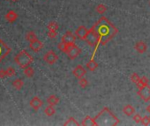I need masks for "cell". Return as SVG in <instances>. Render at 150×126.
Returning <instances> with one entry per match:
<instances>
[{
	"label": "cell",
	"instance_id": "8d00e7d4",
	"mask_svg": "<svg viewBox=\"0 0 150 126\" xmlns=\"http://www.w3.org/2000/svg\"><path fill=\"white\" fill-rule=\"evenodd\" d=\"M11 1H13V2H17L18 0H11Z\"/></svg>",
	"mask_w": 150,
	"mask_h": 126
},
{
	"label": "cell",
	"instance_id": "8fae6325",
	"mask_svg": "<svg viewBox=\"0 0 150 126\" xmlns=\"http://www.w3.org/2000/svg\"><path fill=\"white\" fill-rule=\"evenodd\" d=\"M87 33H88V29H87V27L84 26H81L76 29L75 35L78 39H81V40H85Z\"/></svg>",
	"mask_w": 150,
	"mask_h": 126
},
{
	"label": "cell",
	"instance_id": "83f0119b",
	"mask_svg": "<svg viewBox=\"0 0 150 126\" xmlns=\"http://www.w3.org/2000/svg\"><path fill=\"white\" fill-rule=\"evenodd\" d=\"M79 87H81V88L85 89V88H87V85H88V81H87V80L86 78L81 77V78L79 79Z\"/></svg>",
	"mask_w": 150,
	"mask_h": 126
},
{
	"label": "cell",
	"instance_id": "836d02e7",
	"mask_svg": "<svg viewBox=\"0 0 150 126\" xmlns=\"http://www.w3.org/2000/svg\"><path fill=\"white\" fill-rule=\"evenodd\" d=\"M133 120H134V122L135 123H141V120H142V117H141V115L139 114H135L134 116H133Z\"/></svg>",
	"mask_w": 150,
	"mask_h": 126
},
{
	"label": "cell",
	"instance_id": "7402d4cb",
	"mask_svg": "<svg viewBox=\"0 0 150 126\" xmlns=\"http://www.w3.org/2000/svg\"><path fill=\"white\" fill-rule=\"evenodd\" d=\"M23 73H24V75H25L27 77L31 78V77H33V75H35V70H34L33 68H31L30 66H28V67H27L26 68H24Z\"/></svg>",
	"mask_w": 150,
	"mask_h": 126
},
{
	"label": "cell",
	"instance_id": "f35d334b",
	"mask_svg": "<svg viewBox=\"0 0 150 126\" xmlns=\"http://www.w3.org/2000/svg\"><path fill=\"white\" fill-rule=\"evenodd\" d=\"M9 1H11V0H9Z\"/></svg>",
	"mask_w": 150,
	"mask_h": 126
},
{
	"label": "cell",
	"instance_id": "ffe728a7",
	"mask_svg": "<svg viewBox=\"0 0 150 126\" xmlns=\"http://www.w3.org/2000/svg\"><path fill=\"white\" fill-rule=\"evenodd\" d=\"M87 68L89 71H95L97 68H98V64L97 62H95L94 60V59H91L87 63Z\"/></svg>",
	"mask_w": 150,
	"mask_h": 126
},
{
	"label": "cell",
	"instance_id": "e575fe53",
	"mask_svg": "<svg viewBox=\"0 0 150 126\" xmlns=\"http://www.w3.org/2000/svg\"><path fill=\"white\" fill-rule=\"evenodd\" d=\"M7 77V74L5 69H0V79H5Z\"/></svg>",
	"mask_w": 150,
	"mask_h": 126
},
{
	"label": "cell",
	"instance_id": "ac0fdd59",
	"mask_svg": "<svg viewBox=\"0 0 150 126\" xmlns=\"http://www.w3.org/2000/svg\"><path fill=\"white\" fill-rule=\"evenodd\" d=\"M12 85H13V87L15 89L21 90V89L23 88V86H24V81H23L22 79H19H19H15V80L13 81Z\"/></svg>",
	"mask_w": 150,
	"mask_h": 126
},
{
	"label": "cell",
	"instance_id": "74e56055",
	"mask_svg": "<svg viewBox=\"0 0 150 126\" xmlns=\"http://www.w3.org/2000/svg\"><path fill=\"white\" fill-rule=\"evenodd\" d=\"M149 5H150V1H149Z\"/></svg>",
	"mask_w": 150,
	"mask_h": 126
},
{
	"label": "cell",
	"instance_id": "3957f363",
	"mask_svg": "<svg viewBox=\"0 0 150 126\" xmlns=\"http://www.w3.org/2000/svg\"><path fill=\"white\" fill-rule=\"evenodd\" d=\"M14 61L21 68L24 69L27 67L30 66V64H31V63L34 61V59L26 50H21L14 57Z\"/></svg>",
	"mask_w": 150,
	"mask_h": 126
},
{
	"label": "cell",
	"instance_id": "52a82bcc",
	"mask_svg": "<svg viewBox=\"0 0 150 126\" xmlns=\"http://www.w3.org/2000/svg\"><path fill=\"white\" fill-rule=\"evenodd\" d=\"M76 35L73 34L72 32H66V33L62 36V39H61V41L65 43L66 45L68 46H71V45H73L75 43V40H76Z\"/></svg>",
	"mask_w": 150,
	"mask_h": 126
},
{
	"label": "cell",
	"instance_id": "9a60e30c",
	"mask_svg": "<svg viewBox=\"0 0 150 126\" xmlns=\"http://www.w3.org/2000/svg\"><path fill=\"white\" fill-rule=\"evenodd\" d=\"M134 48H135V50L138 52H139V54H144V52L147 51V47L145 42H143V41H138L137 43L135 44V46H134Z\"/></svg>",
	"mask_w": 150,
	"mask_h": 126
},
{
	"label": "cell",
	"instance_id": "484cf974",
	"mask_svg": "<svg viewBox=\"0 0 150 126\" xmlns=\"http://www.w3.org/2000/svg\"><path fill=\"white\" fill-rule=\"evenodd\" d=\"M37 39V36H36V34L35 33V32H33V31L28 32V33L26 34V39L28 40L29 42L32 41V40H35V39Z\"/></svg>",
	"mask_w": 150,
	"mask_h": 126
},
{
	"label": "cell",
	"instance_id": "7a4b0ae2",
	"mask_svg": "<svg viewBox=\"0 0 150 126\" xmlns=\"http://www.w3.org/2000/svg\"><path fill=\"white\" fill-rule=\"evenodd\" d=\"M97 125H117L119 123L118 118L108 108H104L95 117Z\"/></svg>",
	"mask_w": 150,
	"mask_h": 126
},
{
	"label": "cell",
	"instance_id": "2e32d148",
	"mask_svg": "<svg viewBox=\"0 0 150 126\" xmlns=\"http://www.w3.org/2000/svg\"><path fill=\"white\" fill-rule=\"evenodd\" d=\"M81 124L82 126H95V125H97L95 118L90 117L89 116H87V117L83 119V121Z\"/></svg>",
	"mask_w": 150,
	"mask_h": 126
},
{
	"label": "cell",
	"instance_id": "4fadbf2b",
	"mask_svg": "<svg viewBox=\"0 0 150 126\" xmlns=\"http://www.w3.org/2000/svg\"><path fill=\"white\" fill-rule=\"evenodd\" d=\"M86 70L85 68L81 66V65H78L73 71V75L79 79V78H81V77H84V75H86Z\"/></svg>",
	"mask_w": 150,
	"mask_h": 126
},
{
	"label": "cell",
	"instance_id": "4316f807",
	"mask_svg": "<svg viewBox=\"0 0 150 126\" xmlns=\"http://www.w3.org/2000/svg\"><path fill=\"white\" fill-rule=\"evenodd\" d=\"M5 70H6V74H7V77H13L16 75L15 68L13 67H8Z\"/></svg>",
	"mask_w": 150,
	"mask_h": 126
},
{
	"label": "cell",
	"instance_id": "9c48e42d",
	"mask_svg": "<svg viewBox=\"0 0 150 126\" xmlns=\"http://www.w3.org/2000/svg\"><path fill=\"white\" fill-rule=\"evenodd\" d=\"M138 94L141 97V99L144 102H149L150 101V87L147 85L139 89Z\"/></svg>",
	"mask_w": 150,
	"mask_h": 126
},
{
	"label": "cell",
	"instance_id": "d6986e66",
	"mask_svg": "<svg viewBox=\"0 0 150 126\" xmlns=\"http://www.w3.org/2000/svg\"><path fill=\"white\" fill-rule=\"evenodd\" d=\"M47 102L48 104L49 105H52V106H55V105H57L58 102H59V98L56 96H54V94H51V96H49L47 99Z\"/></svg>",
	"mask_w": 150,
	"mask_h": 126
},
{
	"label": "cell",
	"instance_id": "5bb4252c",
	"mask_svg": "<svg viewBox=\"0 0 150 126\" xmlns=\"http://www.w3.org/2000/svg\"><path fill=\"white\" fill-rule=\"evenodd\" d=\"M18 18V14L15 10H11L5 14V19L8 21L9 23H13L14 21H16Z\"/></svg>",
	"mask_w": 150,
	"mask_h": 126
},
{
	"label": "cell",
	"instance_id": "277c9868",
	"mask_svg": "<svg viewBox=\"0 0 150 126\" xmlns=\"http://www.w3.org/2000/svg\"><path fill=\"white\" fill-rule=\"evenodd\" d=\"M85 41L90 46V47H95V52L96 51L97 47H99L98 46V42H99V36L96 33V31L94 29V27L92 26L91 29L88 30V33L87 34V37L85 39Z\"/></svg>",
	"mask_w": 150,
	"mask_h": 126
},
{
	"label": "cell",
	"instance_id": "6da1fadb",
	"mask_svg": "<svg viewBox=\"0 0 150 126\" xmlns=\"http://www.w3.org/2000/svg\"><path fill=\"white\" fill-rule=\"evenodd\" d=\"M94 29L99 36L98 46H105L118 33L117 28L107 18L102 17L93 26Z\"/></svg>",
	"mask_w": 150,
	"mask_h": 126
},
{
	"label": "cell",
	"instance_id": "e0dca14e",
	"mask_svg": "<svg viewBox=\"0 0 150 126\" xmlns=\"http://www.w3.org/2000/svg\"><path fill=\"white\" fill-rule=\"evenodd\" d=\"M123 113L127 116V117H131L135 113V109L132 106L131 104H127L123 108Z\"/></svg>",
	"mask_w": 150,
	"mask_h": 126
},
{
	"label": "cell",
	"instance_id": "603a6c76",
	"mask_svg": "<svg viewBox=\"0 0 150 126\" xmlns=\"http://www.w3.org/2000/svg\"><path fill=\"white\" fill-rule=\"evenodd\" d=\"M147 85H148V79H147L146 76L141 77V80H139V81L137 83L138 89H141V88H142V87L147 86Z\"/></svg>",
	"mask_w": 150,
	"mask_h": 126
},
{
	"label": "cell",
	"instance_id": "5b68a950",
	"mask_svg": "<svg viewBox=\"0 0 150 126\" xmlns=\"http://www.w3.org/2000/svg\"><path fill=\"white\" fill-rule=\"evenodd\" d=\"M81 52V49L79 48V47H77L75 44L71 45V46H68V49L66 52V54L68 55L69 59L71 60H74L76 59Z\"/></svg>",
	"mask_w": 150,
	"mask_h": 126
},
{
	"label": "cell",
	"instance_id": "d590c367",
	"mask_svg": "<svg viewBox=\"0 0 150 126\" xmlns=\"http://www.w3.org/2000/svg\"><path fill=\"white\" fill-rule=\"evenodd\" d=\"M147 111L150 113V104H149V105H148V106L147 107Z\"/></svg>",
	"mask_w": 150,
	"mask_h": 126
},
{
	"label": "cell",
	"instance_id": "44dd1931",
	"mask_svg": "<svg viewBox=\"0 0 150 126\" xmlns=\"http://www.w3.org/2000/svg\"><path fill=\"white\" fill-rule=\"evenodd\" d=\"M44 113L46 116H48V117H52V116L56 113V110L54 109L52 105L49 104V106H47L44 110Z\"/></svg>",
	"mask_w": 150,
	"mask_h": 126
},
{
	"label": "cell",
	"instance_id": "cb8c5ba5",
	"mask_svg": "<svg viewBox=\"0 0 150 126\" xmlns=\"http://www.w3.org/2000/svg\"><path fill=\"white\" fill-rule=\"evenodd\" d=\"M65 126H79V123L73 118V117H70L65 123H64Z\"/></svg>",
	"mask_w": 150,
	"mask_h": 126
},
{
	"label": "cell",
	"instance_id": "ba28073f",
	"mask_svg": "<svg viewBox=\"0 0 150 126\" xmlns=\"http://www.w3.org/2000/svg\"><path fill=\"white\" fill-rule=\"evenodd\" d=\"M10 52H11V48L0 39V62L10 54Z\"/></svg>",
	"mask_w": 150,
	"mask_h": 126
},
{
	"label": "cell",
	"instance_id": "d6a6232c",
	"mask_svg": "<svg viewBox=\"0 0 150 126\" xmlns=\"http://www.w3.org/2000/svg\"><path fill=\"white\" fill-rule=\"evenodd\" d=\"M141 123L143 125H149L150 124V117H147V116H146V117H142Z\"/></svg>",
	"mask_w": 150,
	"mask_h": 126
},
{
	"label": "cell",
	"instance_id": "f546056e",
	"mask_svg": "<svg viewBox=\"0 0 150 126\" xmlns=\"http://www.w3.org/2000/svg\"><path fill=\"white\" fill-rule=\"evenodd\" d=\"M57 48L61 51V52H65L66 54V52H67V49H68V45H66L65 43H64V42H60V43L57 45Z\"/></svg>",
	"mask_w": 150,
	"mask_h": 126
},
{
	"label": "cell",
	"instance_id": "7c38bea8",
	"mask_svg": "<svg viewBox=\"0 0 150 126\" xmlns=\"http://www.w3.org/2000/svg\"><path fill=\"white\" fill-rule=\"evenodd\" d=\"M29 47H30V49H31L32 51H34L35 52H39L40 50L43 49V42H42L41 40H39L38 39H35V40L30 41Z\"/></svg>",
	"mask_w": 150,
	"mask_h": 126
},
{
	"label": "cell",
	"instance_id": "8992f818",
	"mask_svg": "<svg viewBox=\"0 0 150 126\" xmlns=\"http://www.w3.org/2000/svg\"><path fill=\"white\" fill-rule=\"evenodd\" d=\"M43 60H44V61L46 63H48V64L53 65V64H55V63L57 61L58 56H57V54H56L54 51L51 50V51H48L46 54H44Z\"/></svg>",
	"mask_w": 150,
	"mask_h": 126
},
{
	"label": "cell",
	"instance_id": "d4e9b609",
	"mask_svg": "<svg viewBox=\"0 0 150 126\" xmlns=\"http://www.w3.org/2000/svg\"><path fill=\"white\" fill-rule=\"evenodd\" d=\"M107 6L103 5V4H100L96 6V12L97 13L99 14H104L106 12V10H107Z\"/></svg>",
	"mask_w": 150,
	"mask_h": 126
},
{
	"label": "cell",
	"instance_id": "4dcf8cb0",
	"mask_svg": "<svg viewBox=\"0 0 150 126\" xmlns=\"http://www.w3.org/2000/svg\"><path fill=\"white\" fill-rule=\"evenodd\" d=\"M139 80H141V77L139 76L138 74H136V73H133V74H132V75H131V81H132L133 83L137 84V83L139 81Z\"/></svg>",
	"mask_w": 150,
	"mask_h": 126
},
{
	"label": "cell",
	"instance_id": "1f68e13d",
	"mask_svg": "<svg viewBox=\"0 0 150 126\" xmlns=\"http://www.w3.org/2000/svg\"><path fill=\"white\" fill-rule=\"evenodd\" d=\"M57 36V31H49L48 32V37L49 39H55Z\"/></svg>",
	"mask_w": 150,
	"mask_h": 126
},
{
	"label": "cell",
	"instance_id": "30bf717a",
	"mask_svg": "<svg viewBox=\"0 0 150 126\" xmlns=\"http://www.w3.org/2000/svg\"><path fill=\"white\" fill-rule=\"evenodd\" d=\"M43 102L41 99H40L38 96H34L31 100H30V102H29L30 107H31L35 111L39 110L40 108L43 106Z\"/></svg>",
	"mask_w": 150,
	"mask_h": 126
},
{
	"label": "cell",
	"instance_id": "f1b7e54d",
	"mask_svg": "<svg viewBox=\"0 0 150 126\" xmlns=\"http://www.w3.org/2000/svg\"><path fill=\"white\" fill-rule=\"evenodd\" d=\"M49 31H57L58 30V25L54 22V21H52V22H49L47 26Z\"/></svg>",
	"mask_w": 150,
	"mask_h": 126
}]
</instances>
